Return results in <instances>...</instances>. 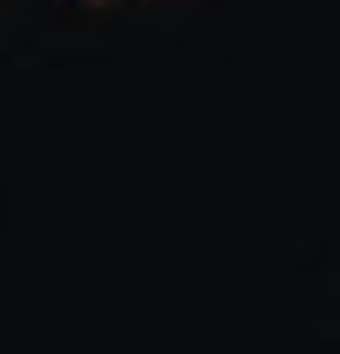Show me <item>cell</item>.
I'll return each mask as SVG.
<instances>
[{
  "label": "cell",
  "mask_w": 340,
  "mask_h": 354,
  "mask_svg": "<svg viewBox=\"0 0 340 354\" xmlns=\"http://www.w3.org/2000/svg\"><path fill=\"white\" fill-rule=\"evenodd\" d=\"M88 7H109V0H88Z\"/></svg>",
  "instance_id": "obj_1"
}]
</instances>
